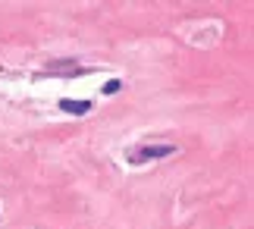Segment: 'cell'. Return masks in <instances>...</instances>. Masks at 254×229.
<instances>
[{
    "instance_id": "6da1fadb",
    "label": "cell",
    "mask_w": 254,
    "mask_h": 229,
    "mask_svg": "<svg viewBox=\"0 0 254 229\" xmlns=\"http://www.w3.org/2000/svg\"><path fill=\"white\" fill-rule=\"evenodd\" d=\"M173 151H176L173 145H148V148H141V151H135V154H132V163L154 160V157H170Z\"/></svg>"
},
{
    "instance_id": "7a4b0ae2",
    "label": "cell",
    "mask_w": 254,
    "mask_h": 229,
    "mask_svg": "<svg viewBox=\"0 0 254 229\" xmlns=\"http://www.w3.org/2000/svg\"><path fill=\"white\" fill-rule=\"evenodd\" d=\"M60 110L82 116V113H88V110H91V101H60Z\"/></svg>"
},
{
    "instance_id": "3957f363",
    "label": "cell",
    "mask_w": 254,
    "mask_h": 229,
    "mask_svg": "<svg viewBox=\"0 0 254 229\" xmlns=\"http://www.w3.org/2000/svg\"><path fill=\"white\" fill-rule=\"evenodd\" d=\"M116 91H120V82H116V78H110V82L104 85V94H116Z\"/></svg>"
}]
</instances>
